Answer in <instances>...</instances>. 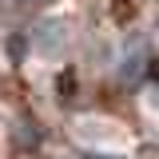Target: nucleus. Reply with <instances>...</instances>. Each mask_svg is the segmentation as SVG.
<instances>
[{"mask_svg":"<svg viewBox=\"0 0 159 159\" xmlns=\"http://www.w3.org/2000/svg\"><path fill=\"white\" fill-rule=\"evenodd\" d=\"M32 44H36L40 56H60L64 44H68V32H64L60 20H40L36 28H32Z\"/></svg>","mask_w":159,"mask_h":159,"instance_id":"f257e3e1","label":"nucleus"},{"mask_svg":"<svg viewBox=\"0 0 159 159\" xmlns=\"http://www.w3.org/2000/svg\"><path fill=\"white\" fill-rule=\"evenodd\" d=\"M28 4H32V8H44V4H52V0H28Z\"/></svg>","mask_w":159,"mask_h":159,"instance_id":"f03ea898","label":"nucleus"}]
</instances>
